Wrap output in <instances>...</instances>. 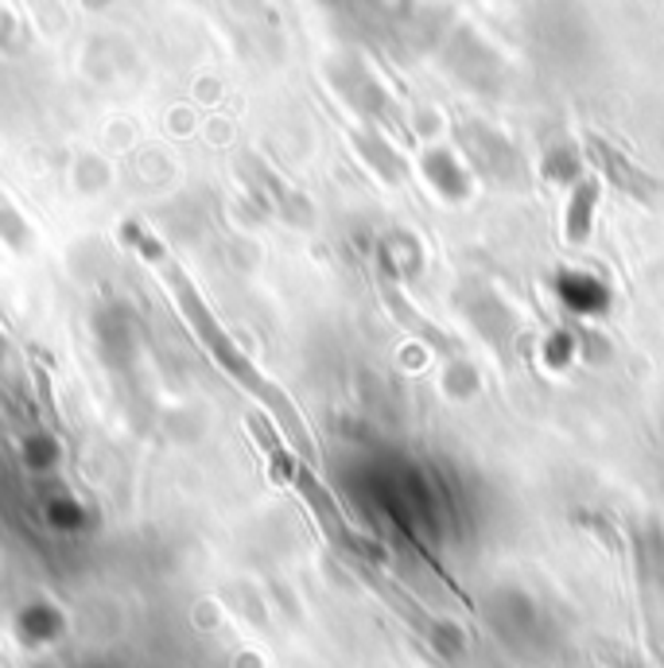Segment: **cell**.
Here are the masks:
<instances>
[{
    "mask_svg": "<svg viewBox=\"0 0 664 668\" xmlns=\"http://www.w3.org/2000/svg\"><path fill=\"white\" fill-rule=\"evenodd\" d=\"M587 152H591V160L599 163L602 171H607V179L618 187V191L633 194V199H649V191H653V179H649L645 171L638 168V163L625 160L618 148L602 145L599 137H591V140H587Z\"/></svg>",
    "mask_w": 664,
    "mask_h": 668,
    "instance_id": "obj_1",
    "label": "cell"
},
{
    "mask_svg": "<svg viewBox=\"0 0 664 668\" xmlns=\"http://www.w3.org/2000/svg\"><path fill=\"white\" fill-rule=\"evenodd\" d=\"M595 202H599V179H583V183L571 191V202H567V242L583 245L591 237V222H595Z\"/></svg>",
    "mask_w": 664,
    "mask_h": 668,
    "instance_id": "obj_2",
    "label": "cell"
},
{
    "mask_svg": "<svg viewBox=\"0 0 664 668\" xmlns=\"http://www.w3.org/2000/svg\"><path fill=\"white\" fill-rule=\"evenodd\" d=\"M17 629H20V637H24V642L47 645V642H55V637L63 634V614H58L55 606H47V603H32V606H24V611H20Z\"/></svg>",
    "mask_w": 664,
    "mask_h": 668,
    "instance_id": "obj_3",
    "label": "cell"
},
{
    "mask_svg": "<svg viewBox=\"0 0 664 668\" xmlns=\"http://www.w3.org/2000/svg\"><path fill=\"white\" fill-rule=\"evenodd\" d=\"M47 521H51V529H58V532H82V529H89V509L82 506L78 498H71V494H63V498H51V506H47Z\"/></svg>",
    "mask_w": 664,
    "mask_h": 668,
    "instance_id": "obj_4",
    "label": "cell"
},
{
    "mask_svg": "<svg viewBox=\"0 0 664 668\" xmlns=\"http://www.w3.org/2000/svg\"><path fill=\"white\" fill-rule=\"evenodd\" d=\"M58 459H63V447H58L55 435L32 432V435L24 439V463L35 470V475H47V470H55Z\"/></svg>",
    "mask_w": 664,
    "mask_h": 668,
    "instance_id": "obj_5",
    "label": "cell"
},
{
    "mask_svg": "<svg viewBox=\"0 0 664 668\" xmlns=\"http://www.w3.org/2000/svg\"><path fill=\"white\" fill-rule=\"evenodd\" d=\"M4 350H9V347H4V335H0V362H4Z\"/></svg>",
    "mask_w": 664,
    "mask_h": 668,
    "instance_id": "obj_6",
    "label": "cell"
}]
</instances>
